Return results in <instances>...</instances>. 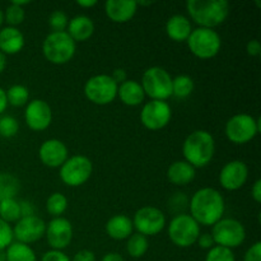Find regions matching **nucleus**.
Wrapping results in <instances>:
<instances>
[{
	"label": "nucleus",
	"instance_id": "f257e3e1",
	"mask_svg": "<svg viewBox=\"0 0 261 261\" xmlns=\"http://www.w3.org/2000/svg\"><path fill=\"white\" fill-rule=\"evenodd\" d=\"M190 216L196 221L199 226L213 227L221 221L226 212L224 198L217 189L203 188L199 189L191 196Z\"/></svg>",
	"mask_w": 261,
	"mask_h": 261
},
{
	"label": "nucleus",
	"instance_id": "f03ea898",
	"mask_svg": "<svg viewBox=\"0 0 261 261\" xmlns=\"http://www.w3.org/2000/svg\"><path fill=\"white\" fill-rule=\"evenodd\" d=\"M216 153V140L206 130H195L184 140L182 154L194 168H203L212 162Z\"/></svg>",
	"mask_w": 261,
	"mask_h": 261
},
{
	"label": "nucleus",
	"instance_id": "7ed1b4c3",
	"mask_svg": "<svg viewBox=\"0 0 261 261\" xmlns=\"http://www.w3.org/2000/svg\"><path fill=\"white\" fill-rule=\"evenodd\" d=\"M186 10L199 27L214 30L228 18L229 3L226 0H189Z\"/></svg>",
	"mask_w": 261,
	"mask_h": 261
},
{
	"label": "nucleus",
	"instance_id": "20e7f679",
	"mask_svg": "<svg viewBox=\"0 0 261 261\" xmlns=\"http://www.w3.org/2000/svg\"><path fill=\"white\" fill-rule=\"evenodd\" d=\"M76 51V43L73 38L63 32H50L42 43V54L47 61L55 65H63L74 58Z\"/></svg>",
	"mask_w": 261,
	"mask_h": 261
},
{
	"label": "nucleus",
	"instance_id": "39448f33",
	"mask_svg": "<svg viewBox=\"0 0 261 261\" xmlns=\"http://www.w3.org/2000/svg\"><path fill=\"white\" fill-rule=\"evenodd\" d=\"M142 88L153 101H167L172 97V76L161 66L147 69L142 76Z\"/></svg>",
	"mask_w": 261,
	"mask_h": 261
},
{
	"label": "nucleus",
	"instance_id": "423d86ee",
	"mask_svg": "<svg viewBox=\"0 0 261 261\" xmlns=\"http://www.w3.org/2000/svg\"><path fill=\"white\" fill-rule=\"evenodd\" d=\"M186 43L194 56L206 60L218 55L222 47V38L216 30L198 27L193 30Z\"/></svg>",
	"mask_w": 261,
	"mask_h": 261
},
{
	"label": "nucleus",
	"instance_id": "0eeeda50",
	"mask_svg": "<svg viewBox=\"0 0 261 261\" xmlns=\"http://www.w3.org/2000/svg\"><path fill=\"white\" fill-rule=\"evenodd\" d=\"M167 233L175 246L186 249L196 244L200 234V226L190 214H176L168 224Z\"/></svg>",
	"mask_w": 261,
	"mask_h": 261
},
{
	"label": "nucleus",
	"instance_id": "6e6552de",
	"mask_svg": "<svg viewBox=\"0 0 261 261\" xmlns=\"http://www.w3.org/2000/svg\"><path fill=\"white\" fill-rule=\"evenodd\" d=\"M260 129V119L249 114H237L226 122L224 133L229 142L242 145L251 142L259 134Z\"/></svg>",
	"mask_w": 261,
	"mask_h": 261
},
{
	"label": "nucleus",
	"instance_id": "1a4fd4ad",
	"mask_svg": "<svg viewBox=\"0 0 261 261\" xmlns=\"http://www.w3.org/2000/svg\"><path fill=\"white\" fill-rule=\"evenodd\" d=\"M93 172V163L88 157L76 154L69 157L59 171L60 180L69 188H78L84 185L91 178Z\"/></svg>",
	"mask_w": 261,
	"mask_h": 261
},
{
	"label": "nucleus",
	"instance_id": "9d476101",
	"mask_svg": "<svg viewBox=\"0 0 261 261\" xmlns=\"http://www.w3.org/2000/svg\"><path fill=\"white\" fill-rule=\"evenodd\" d=\"M212 237L216 246L226 249H236L246 240V229L244 224L234 218H222L212 229Z\"/></svg>",
	"mask_w": 261,
	"mask_h": 261
},
{
	"label": "nucleus",
	"instance_id": "9b49d317",
	"mask_svg": "<svg viewBox=\"0 0 261 261\" xmlns=\"http://www.w3.org/2000/svg\"><path fill=\"white\" fill-rule=\"evenodd\" d=\"M117 86L109 74H97L91 76L84 84V96L92 103L105 106L117 97Z\"/></svg>",
	"mask_w": 261,
	"mask_h": 261
},
{
	"label": "nucleus",
	"instance_id": "f8f14e48",
	"mask_svg": "<svg viewBox=\"0 0 261 261\" xmlns=\"http://www.w3.org/2000/svg\"><path fill=\"white\" fill-rule=\"evenodd\" d=\"M133 227L143 236H155L166 227V216L155 206H142L134 214Z\"/></svg>",
	"mask_w": 261,
	"mask_h": 261
},
{
	"label": "nucleus",
	"instance_id": "ddd939ff",
	"mask_svg": "<svg viewBox=\"0 0 261 261\" xmlns=\"http://www.w3.org/2000/svg\"><path fill=\"white\" fill-rule=\"evenodd\" d=\"M172 117V109L166 101H153L143 106L140 111V121L148 130H161L167 126Z\"/></svg>",
	"mask_w": 261,
	"mask_h": 261
},
{
	"label": "nucleus",
	"instance_id": "4468645a",
	"mask_svg": "<svg viewBox=\"0 0 261 261\" xmlns=\"http://www.w3.org/2000/svg\"><path fill=\"white\" fill-rule=\"evenodd\" d=\"M46 223L37 216L22 217L13 227V237L20 244L31 245L45 237Z\"/></svg>",
	"mask_w": 261,
	"mask_h": 261
},
{
	"label": "nucleus",
	"instance_id": "2eb2a0df",
	"mask_svg": "<svg viewBox=\"0 0 261 261\" xmlns=\"http://www.w3.org/2000/svg\"><path fill=\"white\" fill-rule=\"evenodd\" d=\"M45 237L51 250L63 251L73 240V226L70 221L64 217L51 219L48 224H46Z\"/></svg>",
	"mask_w": 261,
	"mask_h": 261
},
{
	"label": "nucleus",
	"instance_id": "dca6fc26",
	"mask_svg": "<svg viewBox=\"0 0 261 261\" xmlns=\"http://www.w3.org/2000/svg\"><path fill=\"white\" fill-rule=\"evenodd\" d=\"M24 121L33 132H43L53 122V110L43 99H32L24 110Z\"/></svg>",
	"mask_w": 261,
	"mask_h": 261
},
{
	"label": "nucleus",
	"instance_id": "f3484780",
	"mask_svg": "<svg viewBox=\"0 0 261 261\" xmlns=\"http://www.w3.org/2000/svg\"><path fill=\"white\" fill-rule=\"evenodd\" d=\"M249 178V167L244 161L234 160L226 163L219 172V184L227 191H237Z\"/></svg>",
	"mask_w": 261,
	"mask_h": 261
},
{
	"label": "nucleus",
	"instance_id": "a211bd4d",
	"mask_svg": "<svg viewBox=\"0 0 261 261\" xmlns=\"http://www.w3.org/2000/svg\"><path fill=\"white\" fill-rule=\"evenodd\" d=\"M38 157L46 167L60 168L69 158V149L61 140L47 139L41 144Z\"/></svg>",
	"mask_w": 261,
	"mask_h": 261
},
{
	"label": "nucleus",
	"instance_id": "6ab92c4d",
	"mask_svg": "<svg viewBox=\"0 0 261 261\" xmlns=\"http://www.w3.org/2000/svg\"><path fill=\"white\" fill-rule=\"evenodd\" d=\"M138 4L134 0H107L105 13L114 23H126L134 18Z\"/></svg>",
	"mask_w": 261,
	"mask_h": 261
},
{
	"label": "nucleus",
	"instance_id": "aec40b11",
	"mask_svg": "<svg viewBox=\"0 0 261 261\" xmlns=\"http://www.w3.org/2000/svg\"><path fill=\"white\" fill-rule=\"evenodd\" d=\"M24 36L17 27H4L0 30V51L4 55H14L24 47Z\"/></svg>",
	"mask_w": 261,
	"mask_h": 261
},
{
	"label": "nucleus",
	"instance_id": "412c9836",
	"mask_svg": "<svg viewBox=\"0 0 261 261\" xmlns=\"http://www.w3.org/2000/svg\"><path fill=\"white\" fill-rule=\"evenodd\" d=\"M166 33L175 42H185L193 32L190 19L182 14H175L166 22Z\"/></svg>",
	"mask_w": 261,
	"mask_h": 261
},
{
	"label": "nucleus",
	"instance_id": "4be33fe9",
	"mask_svg": "<svg viewBox=\"0 0 261 261\" xmlns=\"http://www.w3.org/2000/svg\"><path fill=\"white\" fill-rule=\"evenodd\" d=\"M94 32V23L87 15H75L74 18L69 19L66 33L73 38L74 42H83L92 37Z\"/></svg>",
	"mask_w": 261,
	"mask_h": 261
},
{
	"label": "nucleus",
	"instance_id": "5701e85b",
	"mask_svg": "<svg viewBox=\"0 0 261 261\" xmlns=\"http://www.w3.org/2000/svg\"><path fill=\"white\" fill-rule=\"evenodd\" d=\"M105 229L110 239L122 241L132 236L134 227H133V221L129 217L125 214H116L107 221Z\"/></svg>",
	"mask_w": 261,
	"mask_h": 261
},
{
	"label": "nucleus",
	"instance_id": "b1692460",
	"mask_svg": "<svg viewBox=\"0 0 261 261\" xmlns=\"http://www.w3.org/2000/svg\"><path fill=\"white\" fill-rule=\"evenodd\" d=\"M117 97L126 106L135 107L144 102L145 94L139 82L134 81V79H127L117 88Z\"/></svg>",
	"mask_w": 261,
	"mask_h": 261
},
{
	"label": "nucleus",
	"instance_id": "393cba45",
	"mask_svg": "<svg viewBox=\"0 0 261 261\" xmlns=\"http://www.w3.org/2000/svg\"><path fill=\"white\" fill-rule=\"evenodd\" d=\"M196 176V168H194L186 161H175L167 170V178L176 186H185L193 182Z\"/></svg>",
	"mask_w": 261,
	"mask_h": 261
},
{
	"label": "nucleus",
	"instance_id": "a878e982",
	"mask_svg": "<svg viewBox=\"0 0 261 261\" xmlns=\"http://www.w3.org/2000/svg\"><path fill=\"white\" fill-rule=\"evenodd\" d=\"M7 261H37L36 252L30 245L13 241L5 250Z\"/></svg>",
	"mask_w": 261,
	"mask_h": 261
},
{
	"label": "nucleus",
	"instance_id": "bb28decb",
	"mask_svg": "<svg viewBox=\"0 0 261 261\" xmlns=\"http://www.w3.org/2000/svg\"><path fill=\"white\" fill-rule=\"evenodd\" d=\"M195 88L194 79L186 74H180V75L172 78V96L178 99H185L191 96Z\"/></svg>",
	"mask_w": 261,
	"mask_h": 261
},
{
	"label": "nucleus",
	"instance_id": "cd10ccee",
	"mask_svg": "<svg viewBox=\"0 0 261 261\" xmlns=\"http://www.w3.org/2000/svg\"><path fill=\"white\" fill-rule=\"evenodd\" d=\"M20 190L19 180L12 173H0V201L5 199H15Z\"/></svg>",
	"mask_w": 261,
	"mask_h": 261
},
{
	"label": "nucleus",
	"instance_id": "c85d7f7f",
	"mask_svg": "<svg viewBox=\"0 0 261 261\" xmlns=\"http://www.w3.org/2000/svg\"><path fill=\"white\" fill-rule=\"evenodd\" d=\"M148 249H149V242H148V237L143 236L140 233H133L132 236L127 239L126 241V251L130 257L133 259H139L147 254Z\"/></svg>",
	"mask_w": 261,
	"mask_h": 261
},
{
	"label": "nucleus",
	"instance_id": "c756f323",
	"mask_svg": "<svg viewBox=\"0 0 261 261\" xmlns=\"http://www.w3.org/2000/svg\"><path fill=\"white\" fill-rule=\"evenodd\" d=\"M68 209V198L61 193H53L46 200V211L54 218L61 217Z\"/></svg>",
	"mask_w": 261,
	"mask_h": 261
},
{
	"label": "nucleus",
	"instance_id": "7c9ffc66",
	"mask_svg": "<svg viewBox=\"0 0 261 261\" xmlns=\"http://www.w3.org/2000/svg\"><path fill=\"white\" fill-rule=\"evenodd\" d=\"M0 218L7 223H13L20 219V206L17 199H5L0 201Z\"/></svg>",
	"mask_w": 261,
	"mask_h": 261
},
{
	"label": "nucleus",
	"instance_id": "2f4dec72",
	"mask_svg": "<svg viewBox=\"0 0 261 261\" xmlns=\"http://www.w3.org/2000/svg\"><path fill=\"white\" fill-rule=\"evenodd\" d=\"M5 94H7L8 105H12L14 107L24 106L30 99V92H28L27 87L22 86V84H14V86L9 87V89L5 91Z\"/></svg>",
	"mask_w": 261,
	"mask_h": 261
},
{
	"label": "nucleus",
	"instance_id": "473e14b6",
	"mask_svg": "<svg viewBox=\"0 0 261 261\" xmlns=\"http://www.w3.org/2000/svg\"><path fill=\"white\" fill-rule=\"evenodd\" d=\"M25 18L24 8L18 7V5L10 3L7 7V10L4 12L5 22L9 24V27H17L20 23H23Z\"/></svg>",
	"mask_w": 261,
	"mask_h": 261
},
{
	"label": "nucleus",
	"instance_id": "72a5a7b5",
	"mask_svg": "<svg viewBox=\"0 0 261 261\" xmlns=\"http://www.w3.org/2000/svg\"><path fill=\"white\" fill-rule=\"evenodd\" d=\"M19 130V122L17 119L9 115H4L0 117V137L13 138L17 135Z\"/></svg>",
	"mask_w": 261,
	"mask_h": 261
},
{
	"label": "nucleus",
	"instance_id": "f704fd0d",
	"mask_svg": "<svg viewBox=\"0 0 261 261\" xmlns=\"http://www.w3.org/2000/svg\"><path fill=\"white\" fill-rule=\"evenodd\" d=\"M68 23V14L65 12H63V10H55L48 17V25L53 30V32H63V31H66Z\"/></svg>",
	"mask_w": 261,
	"mask_h": 261
},
{
	"label": "nucleus",
	"instance_id": "c9c22d12",
	"mask_svg": "<svg viewBox=\"0 0 261 261\" xmlns=\"http://www.w3.org/2000/svg\"><path fill=\"white\" fill-rule=\"evenodd\" d=\"M205 261H236V257L232 250L221 246H213L206 252Z\"/></svg>",
	"mask_w": 261,
	"mask_h": 261
},
{
	"label": "nucleus",
	"instance_id": "e433bc0d",
	"mask_svg": "<svg viewBox=\"0 0 261 261\" xmlns=\"http://www.w3.org/2000/svg\"><path fill=\"white\" fill-rule=\"evenodd\" d=\"M14 241V237H13V228L10 227L9 223L3 221L0 218V251H4L8 249L12 242Z\"/></svg>",
	"mask_w": 261,
	"mask_h": 261
},
{
	"label": "nucleus",
	"instance_id": "4c0bfd02",
	"mask_svg": "<svg viewBox=\"0 0 261 261\" xmlns=\"http://www.w3.org/2000/svg\"><path fill=\"white\" fill-rule=\"evenodd\" d=\"M41 261H71L70 257L64 251L59 250H48L41 257Z\"/></svg>",
	"mask_w": 261,
	"mask_h": 261
},
{
	"label": "nucleus",
	"instance_id": "58836bf2",
	"mask_svg": "<svg viewBox=\"0 0 261 261\" xmlns=\"http://www.w3.org/2000/svg\"><path fill=\"white\" fill-rule=\"evenodd\" d=\"M244 261H261V242L256 241L245 252Z\"/></svg>",
	"mask_w": 261,
	"mask_h": 261
},
{
	"label": "nucleus",
	"instance_id": "ea45409f",
	"mask_svg": "<svg viewBox=\"0 0 261 261\" xmlns=\"http://www.w3.org/2000/svg\"><path fill=\"white\" fill-rule=\"evenodd\" d=\"M196 244H198L199 246L204 250H211L212 247L216 246V244H214V240H213V237H212L211 233L199 234L198 240H196Z\"/></svg>",
	"mask_w": 261,
	"mask_h": 261
},
{
	"label": "nucleus",
	"instance_id": "a19ab883",
	"mask_svg": "<svg viewBox=\"0 0 261 261\" xmlns=\"http://www.w3.org/2000/svg\"><path fill=\"white\" fill-rule=\"evenodd\" d=\"M71 261H97V259L93 251L84 249L76 252V254L74 255L73 259H71Z\"/></svg>",
	"mask_w": 261,
	"mask_h": 261
},
{
	"label": "nucleus",
	"instance_id": "79ce46f5",
	"mask_svg": "<svg viewBox=\"0 0 261 261\" xmlns=\"http://www.w3.org/2000/svg\"><path fill=\"white\" fill-rule=\"evenodd\" d=\"M19 206H20V218H22V217L35 216V205H33L32 201L22 200L19 201Z\"/></svg>",
	"mask_w": 261,
	"mask_h": 261
},
{
	"label": "nucleus",
	"instance_id": "37998d69",
	"mask_svg": "<svg viewBox=\"0 0 261 261\" xmlns=\"http://www.w3.org/2000/svg\"><path fill=\"white\" fill-rule=\"evenodd\" d=\"M246 53L247 55L251 58H257L261 54V45L257 40H251L247 42L246 45Z\"/></svg>",
	"mask_w": 261,
	"mask_h": 261
},
{
	"label": "nucleus",
	"instance_id": "c03bdc74",
	"mask_svg": "<svg viewBox=\"0 0 261 261\" xmlns=\"http://www.w3.org/2000/svg\"><path fill=\"white\" fill-rule=\"evenodd\" d=\"M112 79H114L115 83L117 84V86H120L121 83H124V82L127 81V74H126V70L122 68H116L114 71H112L111 75Z\"/></svg>",
	"mask_w": 261,
	"mask_h": 261
},
{
	"label": "nucleus",
	"instance_id": "a18cd8bd",
	"mask_svg": "<svg viewBox=\"0 0 261 261\" xmlns=\"http://www.w3.org/2000/svg\"><path fill=\"white\" fill-rule=\"evenodd\" d=\"M251 198L254 199L255 203H261V180L257 178L256 181L254 182L251 188Z\"/></svg>",
	"mask_w": 261,
	"mask_h": 261
},
{
	"label": "nucleus",
	"instance_id": "49530a36",
	"mask_svg": "<svg viewBox=\"0 0 261 261\" xmlns=\"http://www.w3.org/2000/svg\"><path fill=\"white\" fill-rule=\"evenodd\" d=\"M8 107V101H7V94H5L4 89L0 87V115L7 110Z\"/></svg>",
	"mask_w": 261,
	"mask_h": 261
},
{
	"label": "nucleus",
	"instance_id": "de8ad7c7",
	"mask_svg": "<svg viewBox=\"0 0 261 261\" xmlns=\"http://www.w3.org/2000/svg\"><path fill=\"white\" fill-rule=\"evenodd\" d=\"M101 261H125V260L124 257H122L120 254H117V252H109V254H106L103 257H102Z\"/></svg>",
	"mask_w": 261,
	"mask_h": 261
},
{
	"label": "nucleus",
	"instance_id": "09e8293b",
	"mask_svg": "<svg viewBox=\"0 0 261 261\" xmlns=\"http://www.w3.org/2000/svg\"><path fill=\"white\" fill-rule=\"evenodd\" d=\"M76 4L82 8H92L94 5H97V2L96 0H78Z\"/></svg>",
	"mask_w": 261,
	"mask_h": 261
},
{
	"label": "nucleus",
	"instance_id": "8fccbe9b",
	"mask_svg": "<svg viewBox=\"0 0 261 261\" xmlns=\"http://www.w3.org/2000/svg\"><path fill=\"white\" fill-rule=\"evenodd\" d=\"M5 68H7V55L0 51V74L5 70Z\"/></svg>",
	"mask_w": 261,
	"mask_h": 261
},
{
	"label": "nucleus",
	"instance_id": "3c124183",
	"mask_svg": "<svg viewBox=\"0 0 261 261\" xmlns=\"http://www.w3.org/2000/svg\"><path fill=\"white\" fill-rule=\"evenodd\" d=\"M4 12H3L2 9H0V27H2V24L4 23Z\"/></svg>",
	"mask_w": 261,
	"mask_h": 261
},
{
	"label": "nucleus",
	"instance_id": "603ef678",
	"mask_svg": "<svg viewBox=\"0 0 261 261\" xmlns=\"http://www.w3.org/2000/svg\"><path fill=\"white\" fill-rule=\"evenodd\" d=\"M0 261H7V257H5L4 251H0Z\"/></svg>",
	"mask_w": 261,
	"mask_h": 261
}]
</instances>
